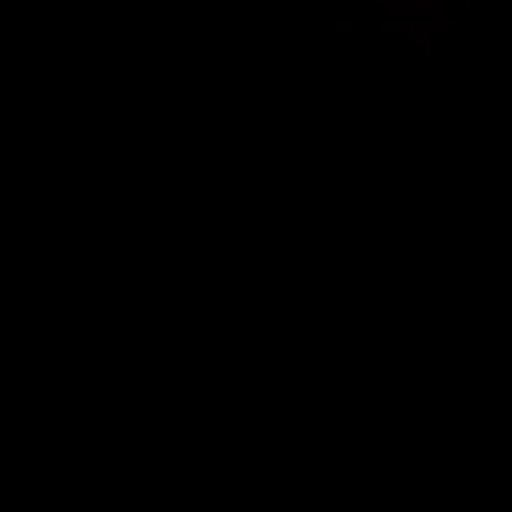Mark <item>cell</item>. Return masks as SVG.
Instances as JSON below:
<instances>
[]
</instances>
